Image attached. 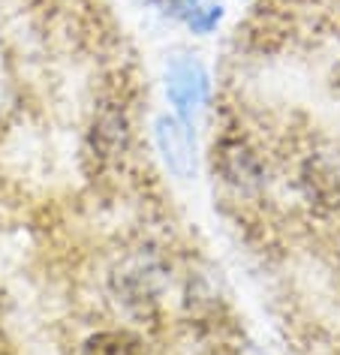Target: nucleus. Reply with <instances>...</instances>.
I'll return each instance as SVG.
<instances>
[{
	"label": "nucleus",
	"mask_w": 340,
	"mask_h": 355,
	"mask_svg": "<svg viewBox=\"0 0 340 355\" xmlns=\"http://www.w3.org/2000/svg\"><path fill=\"white\" fill-rule=\"evenodd\" d=\"M154 141L157 150L163 157L166 168L175 178H193L196 172V141H193V127L184 123L175 114H160L154 121Z\"/></svg>",
	"instance_id": "4"
},
{
	"label": "nucleus",
	"mask_w": 340,
	"mask_h": 355,
	"mask_svg": "<svg viewBox=\"0 0 340 355\" xmlns=\"http://www.w3.org/2000/svg\"><path fill=\"white\" fill-rule=\"evenodd\" d=\"M166 268L154 256H130L127 262H121V268L112 274V295L121 301V307L127 310L133 319H154L163 304L166 292Z\"/></svg>",
	"instance_id": "1"
},
{
	"label": "nucleus",
	"mask_w": 340,
	"mask_h": 355,
	"mask_svg": "<svg viewBox=\"0 0 340 355\" xmlns=\"http://www.w3.org/2000/svg\"><path fill=\"white\" fill-rule=\"evenodd\" d=\"M166 96H169V103L175 105V118H181L184 123L193 127L196 112H199L211 96L208 69H205L199 60H190V58L175 60L166 76Z\"/></svg>",
	"instance_id": "3"
},
{
	"label": "nucleus",
	"mask_w": 340,
	"mask_h": 355,
	"mask_svg": "<svg viewBox=\"0 0 340 355\" xmlns=\"http://www.w3.org/2000/svg\"><path fill=\"white\" fill-rule=\"evenodd\" d=\"M214 172L238 196H256L265 187V166L244 139H220L214 145Z\"/></svg>",
	"instance_id": "2"
},
{
	"label": "nucleus",
	"mask_w": 340,
	"mask_h": 355,
	"mask_svg": "<svg viewBox=\"0 0 340 355\" xmlns=\"http://www.w3.org/2000/svg\"><path fill=\"white\" fill-rule=\"evenodd\" d=\"M133 130H130V118L127 112L118 109V105H109V109H100L94 114L91 123V145L100 157H118L130 148Z\"/></svg>",
	"instance_id": "5"
},
{
	"label": "nucleus",
	"mask_w": 340,
	"mask_h": 355,
	"mask_svg": "<svg viewBox=\"0 0 340 355\" xmlns=\"http://www.w3.org/2000/svg\"><path fill=\"white\" fill-rule=\"evenodd\" d=\"M82 355H151V349L130 328H109L87 337L82 343Z\"/></svg>",
	"instance_id": "6"
}]
</instances>
